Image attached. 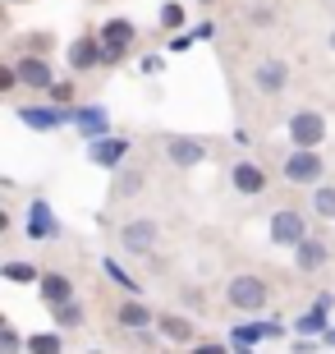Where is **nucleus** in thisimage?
<instances>
[{
  "label": "nucleus",
  "instance_id": "nucleus-1",
  "mask_svg": "<svg viewBox=\"0 0 335 354\" xmlns=\"http://www.w3.org/2000/svg\"><path fill=\"white\" fill-rule=\"evenodd\" d=\"M225 299H230V308H239V313H258L262 304H267V286H262L258 276H234L230 290H225Z\"/></svg>",
  "mask_w": 335,
  "mask_h": 354
},
{
  "label": "nucleus",
  "instance_id": "nucleus-26",
  "mask_svg": "<svg viewBox=\"0 0 335 354\" xmlns=\"http://www.w3.org/2000/svg\"><path fill=\"white\" fill-rule=\"evenodd\" d=\"M161 24H166V28H180L184 24V5H175V0H170V5H161Z\"/></svg>",
  "mask_w": 335,
  "mask_h": 354
},
{
  "label": "nucleus",
  "instance_id": "nucleus-4",
  "mask_svg": "<svg viewBox=\"0 0 335 354\" xmlns=\"http://www.w3.org/2000/svg\"><path fill=\"white\" fill-rule=\"evenodd\" d=\"M129 41H133V24L129 19H111V24L102 28V55L106 60H119Z\"/></svg>",
  "mask_w": 335,
  "mask_h": 354
},
{
  "label": "nucleus",
  "instance_id": "nucleus-30",
  "mask_svg": "<svg viewBox=\"0 0 335 354\" xmlns=\"http://www.w3.org/2000/svg\"><path fill=\"white\" fill-rule=\"evenodd\" d=\"M51 97H55V102H69V97H74V88H69V83H51Z\"/></svg>",
  "mask_w": 335,
  "mask_h": 354
},
{
  "label": "nucleus",
  "instance_id": "nucleus-5",
  "mask_svg": "<svg viewBox=\"0 0 335 354\" xmlns=\"http://www.w3.org/2000/svg\"><path fill=\"white\" fill-rule=\"evenodd\" d=\"M271 239H276V244H303V216H298V212H276V216H271Z\"/></svg>",
  "mask_w": 335,
  "mask_h": 354
},
{
  "label": "nucleus",
  "instance_id": "nucleus-29",
  "mask_svg": "<svg viewBox=\"0 0 335 354\" xmlns=\"http://www.w3.org/2000/svg\"><path fill=\"white\" fill-rule=\"evenodd\" d=\"M14 88H19V69L5 65V69H0V92H14Z\"/></svg>",
  "mask_w": 335,
  "mask_h": 354
},
{
  "label": "nucleus",
  "instance_id": "nucleus-3",
  "mask_svg": "<svg viewBox=\"0 0 335 354\" xmlns=\"http://www.w3.org/2000/svg\"><path fill=\"white\" fill-rule=\"evenodd\" d=\"M289 138H294L298 147H317L326 138V120L317 115V111H298V115L289 120Z\"/></svg>",
  "mask_w": 335,
  "mask_h": 354
},
{
  "label": "nucleus",
  "instance_id": "nucleus-15",
  "mask_svg": "<svg viewBox=\"0 0 335 354\" xmlns=\"http://www.w3.org/2000/svg\"><path fill=\"white\" fill-rule=\"evenodd\" d=\"M124 138H102V143H92V161L97 166H119V157H124Z\"/></svg>",
  "mask_w": 335,
  "mask_h": 354
},
{
  "label": "nucleus",
  "instance_id": "nucleus-18",
  "mask_svg": "<svg viewBox=\"0 0 335 354\" xmlns=\"http://www.w3.org/2000/svg\"><path fill=\"white\" fill-rule=\"evenodd\" d=\"M119 322L133 327V331H142L147 322H152V308H147V304H124V308H119Z\"/></svg>",
  "mask_w": 335,
  "mask_h": 354
},
{
  "label": "nucleus",
  "instance_id": "nucleus-16",
  "mask_svg": "<svg viewBox=\"0 0 335 354\" xmlns=\"http://www.w3.org/2000/svg\"><path fill=\"white\" fill-rule=\"evenodd\" d=\"M97 60H106L97 41H88V37H83V41H74V51H69V65H74V69H92Z\"/></svg>",
  "mask_w": 335,
  "mask_h": 354
},
{
  "label": "nucleus",
  "instance_id": "nucleus-8",
  "mask_svg": "<svg viewBox=\"0 0 335 354\" xmlns=\"http://www.w3.org/2000/svg\"><path fill=\"white\" fill-rule=\"evenodd\" d=\"M119 239H124V249H129V253H147L156 244V221H129Z\"/></svg>",
  "mask_w": 335,
  "mask_h": 354
},
{
  "label": "nucleus",
  "instance_id": "nucleus-33",
  "mask_svg": "<svg viewBox=\"0 0 335 354\" xmlns=\"http://www.w3.org/2000/svg\"><path fill=\"white\" fill-rule=\"evenodd\" d=\"M331 46H335V32H331Z\"/></svg>",
  "mask_w": 335,
  "mask_h": 354
},
{
  "label": "nucleus",
  "instance_id": "nucleus-2",
  "mask_svg": "<svg viewBox=\"0 0 335 354\" xmlns=\"http://www.w3.org/2000/svg\"><path fill=\"white\" fill-rule=\"evenodd\" d=\"M322 171H326V161L312 147H298L294 157H285V180L289 184H312V180H322Z\"/></svg>",
  "mask_w": 335,
  "mask_h": 354
},
{
  "label": "nucleus",
  "instance_id": "nucleus-24",
  "mask_svg": "<svg viewBox=\"0 0 335 354\" xmlns=\"http://www.w3.org/2000/svg\"><path fill=\"white\" fill-rule=\"evenodd\" d=\"M312 207L322 212V216H335V189H317L312 194Z\"/></svg>",
  "mask_w": 335,
  "mask_h": 354
},
{
  "label": "nucleus",
  "instance_id": "nucleus-9",
  "mask_svg": "<svg viewBox=\"0 0 335 354\" xmlns=\"http://www.w3.org/2000/svg\"><path fill=\"white\" fill-rule=\"evenodd\" d=\"M234 189H239V194H262V189H267V171L253 166V161H239V166H234Z\"/></svg>",
  "mask_w": 335,
  "mask_h": 354
},
{
  "label": "nucleus",
  "instance_id": "nucleus-28",
  "mask_svg": "<svg viewBox=\"0 0 335 354\" xmlns=\"http://www.w3.org/2000/svg\"><path fill=\"white\" fill-rule=\"evenodd\" d=\"M0 350H5V354H14V350H19V331H14L10 322H5V331H0Z\"/></svg>",
  "mask_w": 335,
  "mask_h": 354
},
{
  "label": "nucleus",
  "instance_id": "nucleus-32",
  "mask_svg": "<svg viewBox=\"0 0 335 354\" xmlns=\"http://www.w3.org/2000/svg\"><path fill=\"white\" fill-rule=\"evenodd\" d=\"M326 345H335V327H331V331H326Z\"/></svg>",
  "mask_w": 335,
  "mask_h": 354
},
{
  "label": "nucleus",
  "instance_id": "nucleus-6",
  "mask_svg": "<svg viewBox=\"0 0 335 354\" xmlns=\"http://www.w3.org/2000/svg\"><path fill=\"white\" fill-rule=\"evenodd\" d=\"M253 83H258V88L267 92V97H276V92H280L285 83H289V65H285V60H262L258 74H253Z\"/></svg>",
  "mask_w": 335,
  "mask_h": 354
},
{
  "label": "nucleus",
  "instance_id": "nucleus-7",
  "mask_svg": "<svg viewBox=\"0 0 335 354\" xmlns=\"http://www.w3.org/2000/svg\"><path fill=\"white\" fill-rule=\"evenodd\" d=\"M19 83H28V88H51V65H46V60H41V55H28V60H19Z\"/></svg>",
  "mask_w": 335,
  "mask_h": 354
},
{
  "label": "nucleus",
  "instance_id": "nucleus-22",
  "mask_svg": "<svg viewBox=\"0 0 335 354\" xmlns=\"http://www.w3.org/2000/svg\"><path fill=\"white\" fill-rule=\"evenodd\" d=\"M78 129H83V133H102L106 129V115H102V111H78Z\"/></svg>",
  "mask_w": 335,
  "mask_h": 354
},
{
  "label": "nucleus",
  "instance_id": "nucleus-13",
  "mask_svg": "<svg viewBox=\"0 0 335 354\" xmlns=\"http://www.w3.org/2000/svg\"><path fill=\"white\" fill-rule=\"evenodd\" d=\"M28 235L32 239H51L55 235V221H51V212H46V203H32V212H28Z\"/></svg>",
  "mask_w": 335,
  "mask_h": 354
},
{
  "label": "nucleus",
  "instance_id": "nucleus-20",
  "mask_svg": "<svg viewBox=\"0 0 335 354\" xmlns=\"http://www.w3.org/2000/svg\"><path fill=\"white\" fill-rule=\"evenodd\" d=\"M51 313H55V322H60V327H78V322H83V308H78L74 299H65V304H55Z\"/></svg>",
  "mask_w": 335,
  "mask_h": 354
},
{
  "label": "nucleus",
  "instance_id": "nucleus-11",
  "mask_svg": "<svg viewBox=\"0 0 335 354\" xmlns=\"http://www.w3.org/2000/svg\"><path fill=\"white\" fill-rule=\"evenodd\" d=\"M326 267V244L322 239H303L298 244V272H322Z\"/></svg>",
  "mask_w": 335,
  "mask_h": 354
},
{
  "label": "nucleus",
  "instance_id": "nucleus-10",
  "mask_svg": "<svg viewBox=\"0 0 335 354\" xmlns=\"http://www.w3.org/2000/svg\"><path fill=\"white\" fill-rule=\"evenodd\" d=\"M166 152H170V161H175V166H198V161L207 157V147L193 143V138H170Z\"/></svg>",
  "mask_w": 335,
  "mask_h": 354
},
{
  "label": "nucleus",
  "instance_id": "nucleus-21",
  "mask_svg": "<svg viewBox=\"0 0 335 354\" xmlns=\"http://www.w3.org/2000/svg\"><path fill=\"white\" fill-rule=\"evenodd\" d=\"M28 350L32 354H60V336H55V331H41V336L28 341Z\"/></svg>",
  "mask_w": 335,
  "mask_h": 354
},
{
  "label": "nucleus",
  "instance_id": "nucleus-12",
  "mask_svg": "<svg viewBox=\"0 0 335 354\" xmlns=\"http://www.w3.org/2000/svg\"><path fill=\"white\" fill-rule=\"evenodd\" d=\"M19 120H23L28 129H55V124H60V111H46V106H23V111H19Z\"/></svg>",
  "mask_w": 335,
  "mask_h": 354
},
{
  "label": "nucleus",
  "instance_id": "nucleus-23",
  "mask_svg": "<svg viewBox=\"0 0 335 354\" xmlns=\"http://www.w3.org/2000/svg\"><path fill=\"white\" fill-rule=\"evenodd\" d=\"M138 189H142V175L138 171H124V175H119V184H115L119 198H138Z\"/></svg>",
  "mask_w": 335,
  "mask_h": 354
},
{
  "label": "nucleus",
  "instance_id": "nucleus-19",
  "mask_svg": "<svg viewBox=\"0 0 335 354\" xmlns=\"http://www.w3.org/2000/svg\"><path fill=\"white\" fill-rule=\"evenodd\" d=\"M331 304H335L331 295H317V308H312L308 317H298V331H317L326 322V313H331Z\"/></svg>",
  "mask_w": 335,
  "mask_h": 354
},
{
  "label": "nucleus",
  "instance_id": "nucleus-31",
  "mask_svg": "<svg viewBox=\"0 0 335 354\" xmlns=\"http://www.w3.org/2000/svg\"><path fill=\"white\" fill-rule=\"evenodd\" d=\"M193 354H225V345H198Z\"/></svg>",
  "mask_w": 335,
  "mask_h": 354
},
{
  "label": "nucleus",
  "instance_id": "nucleus-17",
  "mask_svg": "<svg viewBox=\"0 0 335 354\" xmlns=\"http://www.w3.org/2000/svg\"><path fill=\"white\" fill-rule=\"evenodd\" d=\"M161 331H166L170 341H193V322L189 317H180V313H170V317H161Z\"/></svg>",
  "mask_w": 335,
  "mask_h": 354
},
{
  "label": "nucleus",
  "instance_id": "nucleus-27",
  "mask_svg": "<svg viewBox=\"0 0 335 354\" xmlns=\"http://www.w3.org/2000/svg\"><path fill=\"white\" fill-rule=\"evenodd\" d=\"M5 276H10V281H37V272H32L28 263H10V267H5Z\"/></svg>",
  "mask_w": 335,
  "mask_h": 354
},
{
  "label": "nucleus",
  "instance_id": "nucleus-14",
  "mask_svg": "<svg viewBox=\"0 0 335 354\" xmlns=\"http://www.w3.org/2000/svg\"><path fill=\"white\" fill-rule=\"evenodd\" d=\"M41 299H46V304H51V308H55V304H65V299H74V286H69V281H65V276H41Z\"/></svg>",
  "mask_w": 335,
  "mask_h": 354
},
{
  "label": "nucleus",
  "instance_id": "nucleus-25",
  "mask_svg": "<svg viewBox=\"0 0 335 354\" xmlns=\"http://www.w3.org/2000/svg\"><path fill=\"white\" fill-rule=\"evenodd\" d=\"M271 331H276V327H239V331H234V341L253 345V341H262V336H271Z\"/></svg>",
  "mask_w": 335,
  "mask_h": 354
}]
</instances>
